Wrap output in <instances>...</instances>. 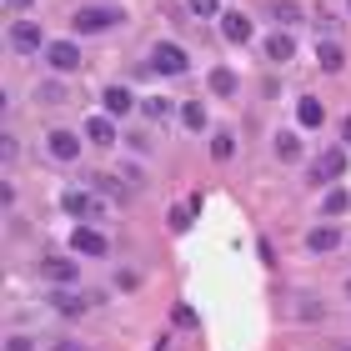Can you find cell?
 <instances>
[{
  "label": "cell",
  "instance_id": "cell-32",
  "mask_svg": "<svg viewBox=\"0 0 351 351\" xmlns=\"http://www.w3.org/2000/svg\"><path fill=\"white\" fill-rule=\"evenodd\" d=\"M36 0H5V10H30Z\"/></svg>",
  "mask_w": 351,
  "mask_h": 351
},
{
  "label": "cell",
  "instance_id": "cell-9",
  "mask_svg": "<svg viewBox=\"0 0 351 351\" xmlns=\"http://www.w3.org/2000/svg\"><path fill=\"white\" fill-rule=\"evenodd\" d=\"M221 36H226L231 45H246L251 40V21L241 10H226V15H221Z\"/></svg>",
  "mask_w": 351,
  "mask_h": 351
},
{
  "label": "cell",
  "instance_id": "cell-27",
  "mask_svg": "<svg viewBox=\"0 0 351 351\" xmlns=\"http://www.w3.org/2000/svg\"><path fill=\"white\" fill-rule=\"evenodd\" d=\"M211 156H216V161H231V156H236V141H231V136H216V141H211Z\"/></svg>",
  "mask_w": 351,
  "mask_h": 351
},
{
  "label": "cell",
  "instance_id": "cell-24",
  "mask_svg": "<svg viewBox=\"0 0 351 351\" xmlns=\"http://www.w3.org/2000/svg\"><path fill=\"white\" fill-rule=\"evenodd\" d=\"M271 21H281V25H296V21H301V5H291V0H281V5L271 10Z\"/></svg>",
  "mask_w": 351,
  "mask_h": 351
},
{
  "label": "cell",
  "instance_id": "cell-8",
  "mask_svg": "<svg viewBox=\"0 0 351 351\" xmlns=\"http://www.w3.org/2000/svg\"><path fill=\"white\" fill-rule=\"evenodd\" d=\"M45 146H51L56 161H75V156H81V136H75V131H51Z\"/></svg>",
  "mask_w": 351,
  "mask_h": 351
},
{
  "label": "cell",
  "instance_id": "cell-15",
  "mask_svg": "<svg viewBox=\"0 0 351 351\" xmlns=\"http://www.w3.org/2000/svg\"><path fill=\"white\" fill-rule=\"evenodd\" d=\"M86 136L95 141V146H110V141H116V121H110V116H90L86 121Z\"/></svg>",
  "mask_w": 351,
  "mask_h": 351
},
{
  "label": "cell",
  "instance_id": "cell-5",
  "mask_svg": "<svg viewBox=\"0 0 351 351\" xmlns=\"http://www.w3.org/2000/svg\"><path fill=\"white\" fill-rule=\"evenodd\" d=\"M71 251H75V256H106L110 241H106L95 226H75V231H71Z\"/></svg>",
  "mask_w": 351,
  "mask_h": 351
},
{
  "label": "cell",
  "instance_id": "cell-16",
  "mask_svg": "<svg viewBox=\"0 0 351 351\" xmlns=\"http://www.w3.org/2000/svg\"><path fill=\"white\" fill-rule=\"evenodd\" d=\"M131 106H136V95L125 90V86H110V90H106V116H125Z\"/></svg>",
  "mask_w": 351,
  "mask_h": 351
},
{
  "label": "cell",
  "instance_id": "cell-11",
  "mask_svg": "<svg viewBox=\"0 0 351 351\" xmlns=\"http://www.w3.org/2000/svg\"><path fill=\"white\" fill-rule=\"evenodd\" d=\"M337 246H341V231H337V226H311V236H306V251H311V256H316V251L326 256V251H337Z\"/></svg>",
  "mask_w": 351,
  "mask_h": 351
},
{
  "label": "cell",
  "instance_id": "cell-3",
  "mask_svg": "<svg viewBox=\"0 0 351 351\" xmlns=\"http://www.w3.org/2000/svg\"><path fill=\"white\" fill-rule=\"evenodd\" d=\"M5 40H10V51H21V56H36V51H45V30L36 25V21H10V30H5Z\"/></svg>",
  "mask_w": 351,
  "mask_h": 351
},
{
  "label": "cell",
  "instance_id": "cell-28",
  "mask_svg": "<svg viewBox=\"0 0 351 351\" xmlns=\"http://www.w3.org/2000/svg\"><path fill=\"white\" fill-rule=\"evenodd\" d=\"M191 15H221V0H191Z\"/></svg>",
  "mask_w": 351,
  "mask_h": 351
},
{
  "label": "cell",
  "instance_id": "cell-20",
  "mask_svg": "<svg viewBox=\"0 0 351 351\" xmlns=\"http://www.w3.org/2000/svg\"><path fill=\"white\" fill-rule=\"evenodd\" d=\"M211 90H216V95H236V71L216 66V71H211Z\"/></svg>",
  "mask_w": 351,
  "mask_h": 351
},
{
  "label": "cell",
  "instance_id": "cell-13",
  "mask_svg": "<svg viewBox=\"0 0 351 351\" xmlns=\"http://www.w3.org/2000/svg\"><path fill=\"white\" fill-rule=\"evenodd\" d=\"M296 121L306 125V131H316V125L326 121V106L316 101V95H301V101H296Z\"/></svg>",
  "mask_w": 351,
  "mask_h": 351
},
{
  "label": "cell",
  "instance_id": "cell-10",
  "mask_svg": "<svg viewBox=\"0 0 351 351\" xmlns=\"http://www.w3.org/2000/svg\"><path fill=\"white\" fill-rule=\"evenodd\" d=\"M346 176V151H322L316 156V181H337Z\"/></svg>",
  "mask_w": 351,
  "mask_h": 351
},
{
  "label": "cell",
  "instance_id": "cell-33",
  "mask_svg": "<svg viewBox=\"0 0 351 351\" xmlns=\"http://www.w3.org/2000/svg\"><path fill=\"white\" fill-rule=\"evenodd\" d=\"M341 146H351V116L341 121Z\"/></svg>",
  "mask_w": 351,
  "mask_h": 351
},
{
  "label": "cell",
  "instance_id": "cell-30",
  "mask_svg": "<svg viewBox=\"0 0 351 351\" xmlns=\"http://www.w3.org/2000/svg\"><path fill=\"white\" fill-rule=\"evenodd\" d=\"M5 351H30V341H25V337H10V341H5Z\"/></svg>",
  "mask_w": 351,
  "mask_h": 351
},
{
  "label": "cell",
  "instance_id": "cell-21",
  "mask_svg": "<svg viewBox=\"0 0 351 351\" xmlns=\"http://www.w3.org/2000/svg\"><path fill=\"white\" fill-rule=\"evenodd\" d=\"M351 211V191H331L326 206H322V216H346Z\"/></svg>",
  "mask_w": 351,
  "mask_h": 351
},
{
  "label": "cell",
  "instance_id": "cell-18",
  "mask_svg": "<svg viewBox=\"0 0 351 351\" xmlns=\"http://www.w3.org/2000/svg\"><path fill=\"white\" fill-rule=\"evenodd\" d=\"M276 161H301V141H296L291 131L276 136Z\"/></svg>",
  "mask_w": 351,
  "mask_h": 351
},
{
  "label": "cell",
  "instance_id": "cell-12",
  "mask_svg": "<svg viewBox=\"0 0 351 351\" xmlns=\"http://www.w3.org/2000/svg\"><path fill=\"white\" fill-rule=\"evenodd\" d=\"M266 56L276 60V66H286V60L296 56V40L286 36V30H271V36H266Z\"/></svg>",
  "mask_w": 351,
  "mask_h": 351
},
{
  "label": "cell",
  "instance_id": "cell-19",
  "mask_svg": "<svg viewBox=\"0 0 351 351\" xmlns=\"http://www.w3.org/2000/svg\"><path fill=\"white\" fill-rule=\"evenodd\" d=\"M181 121H186V131H206V106L201 101H186L181 106Z\"/></svg>",
  "mask_w": 351,
  "mask_h": 351
},
{
  "label": "cell",
  "instance_id": "cell-17",
  "mask_svg": "<svg viewBox=\"0 0 351 351\" xmlns=\"http://www.w3.org/2000/svg\"><path fill=\"white\" fill-rule=\"evenodd\" d=\"M196 211H201V196L181 201V206H176V211H171V231H186V226H191V216H196Z\"/></svg>",
  "mask_w": 351,
  "mask_h": 351
},
{
  "label": "cell",
  "instance_id": "cell-6",
  "mask_svg": "<svg viewBox=\"0 0 351 351\" xmlns=\"http://www.w3.org/2000/svg\"><path fill=\"white\" fill-rule=\"evenodd\" d=\"M40 276L56 281V286H75V256H45L40 261Z\"/></svg>",
  "mask_w": 351,
  "mask_h": 351
},
{
  "label": "cell",
  "instance_id": "cell-29",
  "mask_svg": "<svg viewBox=\"0 0 351 351\" xmlns=\"http://www.w3.org/2000/svg\"><path fill=\"white\" fill-rule=\"evenodd\" d=\"M176 326H196V311H191V306H176Z\"/></svg>",
  "mask_w": 351,
  "mask_h": 351
},
{
  "label": "cell",
  "instance_id": "cell-4",
  "mask_svg": "<svg viewBox=\"0 0 351 351\" xmlns=\"http://www.w3.org/2000/svg\"><path fill=\"white\" fill-rule=\"evenodd\" d=\"M45 60H51L56 75H71L75 66H81V51H75V40H51L45 45Z\"/></svg>",
  "mask_w": 351,
  "mask_h": 351
},
{
  "label": "cell",
  "instance_id": "cell-23",
  "mask_svg": "<svg viewBox=\"0 0 351 351\" xmlns=\"http://www.w3.org/2000/svg\"><path fill=\"white\" fill-rule=\"evenodd\" d=\"M95 191H101V196H116V201L125 196V186H121V181H116L110 171H101V176H95Z\"/></svg>",
  "mask_w": 351,
  "mask_h": 351
},
{
  "label": "cell",
  "instance_id": "cell-1",
  "mask_svg": "<svg viewBox=\"0 0 351 351\" xmlns=\"http://www.w3.org/2000/svg\"><path fill=\"white\" fill-rule=\"evenodd\" d=\"M71 25L81 30V36H101V30L121 25V10L116 5H81V10L71 15Z\"/></svg>",
  "mask_w": 351,
  "mask_h": 351
},
{
  "label": "cell",
  "instance_id": "cell-7",
  "mask_svg": "<svg viewBox=\"0 0 351 351\" xmlns=\"http://www.w3.org/2000/svg\"><path fill=\"white\" fill-rule=\"evenodd\" d=\"M60 211H66V216H106V206L90 201L86 191H66V196H60Z\"/></svg>",
  "mask_w": 351,
  "mask_h": 351
},
{
  "label": "cell",
  "instance_id": "cell-22",
  "mask_svg": "<svg viewBox=\"0 0 351 351\" xmlns=\"http://www.w3.org/2000/svg\"><path fill=\"white\" fill-rule=\"evenodd\" d=\"M141 110H146L151 121H166V116H171V101H166V95H146V101H141Z\"/></svg>",
  "mask_w": 351,
  "mask_h": 351
},
{
  "label": "cell",
  "instance_id": "cell-25",
  "mask_svg": "<svg viewBox=\"0 0 351 351\" xmlns=\"http://www.w3.org/2000/svg\"><path fill=\"white\" fill-rule=\"evenodd\" d=\"M56 311H66V316H81V311H86V301H81V296H71V291H60V296H56Z\"/></svg>",
  "mask_w": 351,
  "mask_h": 351
},
{
  "label": "cell",
  "instance_id": "cell-26",
  "mask_svg": "<svg viewBox=\"0 0 351 351\" xmlns=\"http://www.w3.org/2000/svg\"><path fill=\"white\" fill-rule=\"evenodd\" d=\"M36 95H40L45 106H60V101H66V86H60V81H45V86H40Z\"/></svg>",
  "mask_w": 351,
  "mask_h": 351
},
{
  "label": "cell",
  "instance_id": "cell-2",
  "mask_svg": "<svg viewBox=\"0 0 351 351\" xmlns=\"http://www.w3.org/2000/svg\"><path fill=\"white\" fill-rule=\"evenodd\" d=\"M151 71H161V75H186V71H191V56H186L176 40H156V45H151Z\"/></svg>",
  "mask_w": 351,
  "mask_h": 351
},
{
  "label": "cell",
  "instance_id": "cell-31",
  "mask_svg": "<svg viewBox=\"0 0 351 351\" xmlns=\"http://www.w3.org/2000/svg\"><path fill=\"white\" fill-rule=\"evenodd\" d=\"M51 351H86V346H81V341H56Z\"/></svg>",
  "mask_w": 351,
  "mask_h": 351
},
{
  "label": "cell",
  "instance_id": "cell-14",
  "mask_svg": "<svg viewBox=\"0 0 351 351\" xmlns=\"http://www.w3.org/2000/svg\"><path fill=\"white\" fill-rule=\"evenodd\" d=\"M316 60H322V71H331V75H337V71L346 66V51H341L337 40H322V45H316Z\"/></svg>",
  "mask_w": 351,
  "mask_h": 351
}]
</instances>
